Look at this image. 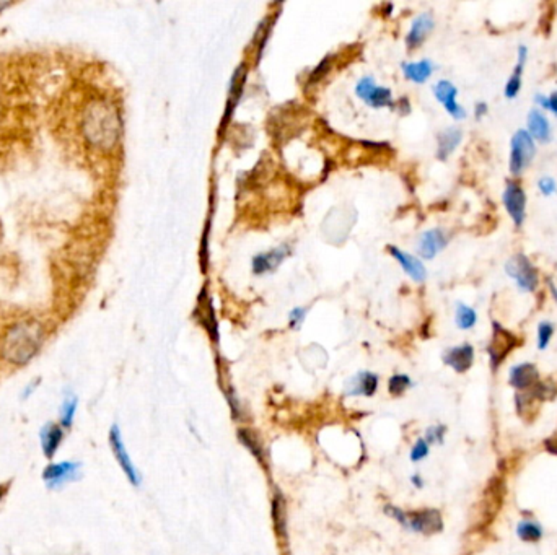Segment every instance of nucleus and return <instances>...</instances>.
I'll return each mask as SVG.
<instances>
[{
  "label": "nucleus",
  "instance_id": "nucleus-1",
  "mask_svg": "<svg viewBox=\"0 0 557 555\" xmlns=\"http://www.w3.org/2000/svg\"><path fill=\"white\" fill-rule=\"evenodd\" d=\"M49 329L36 316L13 319L0 333V363L8 370L28 366L44 349Z\"/></svg>",
  "mask_w": 557,
  "mask_h": 555
},
{
  "label": "nucleus",
  "instance_id": "nucleus-2",
  "mask_svg": "<svg viewBox=\"0 0 557 555\" xmlns=\"http://www.w3.org/2000/svg\"><path fill=\"white\" fill-rule=\"evenodd\" d=\"M80 132L92 147L113 148L121 134V119L116 108L101 98L88 101L80 116Z\"/></svg>",
  "mask_w": 557,
  "mask_h": 555
},
{
  "label": "nucleus",
  "instance_id": "nucleus-3",
  "mask_svg": "<svg viewBox=\"0 0 557 555\" xmlns=\"http://www.w3.org/2000/svg\"><path fill=\"white\" fill-rule=\"evenodd\" d=\"M83 476V463L77 459L51 461L41 471V480L48 490H62L79 482Z\"/></svg>",
  "mask_w": 557,
  "mask_h": 555
},
{
  "label": "nucleus",
  "instance_id": "nucleus-4",
  "mask_svg": "<svg viewBox=\"0 0 557 555\" xmlns=\"http://www.w3.org/2000/svg\"><path fill=\"white\" fill-rule=\"evenodd\" d=\"M108 443H109V448H111L114 459H116L118 466L121 468L123 474L126 476L129 484L135 487V489H139V487L142 485V476H140L139 469L135 468V464L132 463V458L126 448V443H124V438H123V432H121V428H119L118 423H113L111 427H109Z\"/></svg>",
  "mask_w": 557,
  "mask_h": 555
},
{
  "label": "nucleus",
  "instance_id": "nucleus-5",
  "mask_svg": "<svg viewBox=\"0 0 557 555\" xmlns=\"http://www.w3.org/2000/svg\"><path fill=\"white\" fill-rule=\"evenodd\" d=\"M401 526L413 532L432 536V534L444 531V518H442V513L435 510V508L406 511V518Z\"/></svg>",
  "mask_w": 557,
  "mask_h": 555
},
{
  "label": "nucleus",
  "instance_id": "nucleus-6",
  "mask_svg": "<svg viewBox=\"0 0 557 555\" xmlns=\"http://www.w3.org/2000/svg\"><path fill=\"white\" fill-rule=\"evenodd\" d=\"M505 272L517 282L518 288L523 292H533L538 287L539 277L536 267L531 264L530 259L525 254H515L505 264Z\"/></svg>",
  "mask_w": 557,
  "mask_h": 555
},
{
  "label": "nucleus",
  "instance_id": "nucleus-7",
  "mask_svg": "<svg viewBox=\"0 0 557 555\" xmlns=\"http://www.w3.org/2000/svg\"><path fill=\"white\" fill-rule=\"evenodd\" d=\"M518 345V337L513 336L510 331L502 328L499 323H492V340L487 347L489 359H491V368L494 371L502 365L507 355Z\"/></svg>",
  "mask_w": 557,
  "mask_h": 555
},
{
  "label": "nucleus",
  "instance_id": "nucleus-8",
  "mask_svg": "<svg viewBox=\"0 0 557 555\" xmlns=\"http://www.w3.org/2000/svg\"><path fill=\"white\" fill-rule=\"evenodd\" d=\"M534 153V140L528 131L515 132L512 137V152H510V171L513 174L523 173V170L533 162Z\"/></svg>",
  "mask_w": 557,
  "mask_h": 555
},
{
  "label": "nucleus",
  "instance_id": "nucleus-9",
  "mask_svg": "<svg viewBox=\"0 0 557 555\" xmlns=\"http://www.w3.org/2000/svg\"><path fill=\"white\" fill-rule=\"evenodd\" d=\"M65 437L67 432L61 427L57 420H48V422L41 425L38 432L39 448H41V454H43V458L48 461V463L56 461L62 445L65 442Z\"/></svg>",
  "mask_w": 557,
  "mask_h": 555
},
{
  "label": "nucleus",
  "instance_id": "nucleus-10",
  "mask_svg": "<svg viewBox=\"0 0 557 555\" xmlns=\"http://www.w3.org/2000/svg\"><path fill=\"white\" fill-rule=\"evenodd\" d=\"M357 96L372 108L393 106V93L387 87H378L372 77H363L356 85Z\"/></svg>",
  "mask_w": 557,
  "mask_h": 555
},
{
  "label": "nucleus",
  "instance_id": "nucleus-11",
  "mask_svg": "<svg viewBox=\"0 0 557 555\" xmlns=\"http://www.w3.org/2000/svg\"><path fill=\"white\" fill-rule=\"evenodd\" d=\"M246 77H248V65L242 62L235 72H233L230 87H228V98H227V106L225 113H223L222 124H220V132L225 131V126L232 121L233 113H235L237 106L239 105V100H242L244 85H246Z\"/></svg>",
  "mask_w": 557,
  "mask_h": 555
},
{
  "label": "nucleus",
  "instance_id": "nucleus-12",
  "mask_svg": "<svg viewBox=\"0 0 557 555\" xmlns=\"http://www.w3.org/2000/svg\"><path fill=\"white\" fill-rule=\"evenodd\" d=\"M503 205L508 215L512 217L515 225L520 227L525 220V209H527V196L520 184L515 181H507L503 191Z\"/></svg>",
  "mask_w": 557,
  "mask_h": 555
},
{
  "label": "nucleus",
  "instance_id": "nucleus-13",
  "mask_svg": "<svg viewBox=\"0 0 557 555\" xmlns=\"http://www.w3.org/2000/svg\"><path fill=\"white\" fill-rule=\"evenodd\" d=\"M270 513H273V523L275 529V536L282 546H287L289 542V516H287V502L282 490L275 487L273 492V500H270Z\"/></svg>",
  "mask_w": 557,
  "mask_h": 555
},
{
  "label": "nucleus",
  "instance_id": "nucleus-14",
  "mask_svg": "<svg viewBox=\"0 0 557 555\" xmlns=\"http://www.w3.org/2000/svg\"><path fill=\"white\" fill-rule=\"evenodd\" d=\"M449 245V235L442 228H432L424 231L418 240V253L423 259H434Z\"/></svg>",
  "mask_w": 557,
  "mask_h": 555
},
{
  "label": "nucleus",
  "instance_id": "nucleus-15",
  "mask_svg": "<svg viewBox=\"0 0 557 555\" xmlns=\"http://www.w3.org/2000/svg\"><path fill=\"white\" fill-rule=\"evenodd\" d=\"M292 253V248L287 245L277 246L274 250L265 251L258 254V256L253 257V274L256 276H264V274L274 272L280 264L284 262V259Z\"/></svg>",
  "mask_w": 557,
  "mask_h": 555
},
{
  "label": "nucleus",
  "instance_id": "nucleus-16",
  "mask_svg": "<svg viewBox=\"0 0 557 555\" xmlns=\"http://www.w3.org/2000/svg\"><path fill=\"white\" fill-rule=\"evenodd\" d=\"M380 385L378 375H375L372 371H358L357 375H353L351 380L347 381L344 394L349 397H372L375 396Z\"/></svg>",
  "mask_w": 557,
  "mask_h": 555
},
{
  "label": "nucleus",
  "instance_id": "nucleus-17",
  "mask_svg": "<svg viewBox=\"0 0 557 555\" xmlns=\"http://www.w3.org/2000/svg\"><path fill=\"white\" fill-rule=\"evenodd\" d=\"M434 95L437 100L444 105L446 113L451 114L453 117L455 119L466 117L465 108H463L461 105H458V101H456L458 90H456V87L451 84V82H449V80L437 82V85L434 87Z\"/></svg>",
  "mask_w": 557,
  "mask_h": 555
},
{
  "label": "nucleus",
  "instance_id": "nucleus-18",
  "mask_svg": "<svg viewBox=\"0 0 557 555\" xmlns=\"http://www.w3.org/2000/svg\"><path fill=\"white\" fill-rule=\"evenodd\" d=\"M508 383L518 391H530L539 383V371L533 363H520L510 368Z\"/></svg>",
  "mask_w": 557,
  "mask_h": 555
},
{
  "label": "nucleus",
  "instance_id": "nucleus-19",
  "mask_svg": "<svg viewBox=\"0 0 557 555\" xmlns=\"http://www.w3.org/2000/svg\"><path fill=\"white\" fill-rule=\"evenodd\" d=\"M388 251L392 256L396 259L398 264L403 267V271L408 274V276L414 280V282H424L427 279V269L423 264V261H419L418 257L413 256V254L404 253L403 250H399L396 246H388Z\"/></svg>",
  "mask_w": 557,
  "mask_h": 555
},
{
  "label": "nucleus",
  "instance_id": "nucleus-20",
  "mask_svg": "<svg viewBox=\"0 0 557 555\" xmlns=\"http://www.w3.org/2000/svg\"><path fill=\"white\" fill-rule=\"evenodd\" d=\"M475 362V349L471 344H461L451 347L444 354V363L453 368L456 373H465L472 366Z\"/></svg>",
  "mask_w": 557,
  "mask_h": 555
},
{
  "label": "nucleus",
  "instance_id": "nucleus-21",
  "mask_svg": "<svg viewBox=\"0 0 557 555\" xmlns=\"http://www.w3.org/2000/svg\"><path fill=\"white\" fill-rule=\"evenodd\" d=\"M503 495H505L503 480L501 477H492L487 485V490L484 492V502H482V510L486 513L487 521L496 518L497 511L501 510Z\"/></svg>",
  "mask_w": 557,
  "mask_h": 555
},
{
  "label": "nucleus",
  "instance_id": "nucleus-22",
  "mask_svg": "<svg viewBox=\"0 0 557 555\" xmlns=\"http://www.w3.org/2000/svg\"><path fill=\"white\" fill-rule=\"evenodd\" d=\"M434 17L430 13H420L418 18L414 20L413 25H411V30L408 36H406V44H408L409 49L419 48L420 44L424 43L427 36L432 33L434 30Z\"/></svg>",
  "mask_w": 557,
  "mask_h": 555
},
{
  "label": "nucleus",
  "instance_id": "nucleus-23",
  "mask_svg": "<svg viewBox=\"0 0 557 555\" xmlns=\"http://www.w3.org/2000/svg\"><path fill=\"white\" fill-rule=\"evenodd\" d=\"M237 437H238V442L242 443L244 448H246L249 453H251L254 458L259 464L263 466V468H268V459H265V449L261 443V440L256 435V432H253L251 428H246V427H239L238 432H237Z\"/></svg>",
  "mask_w": 557,
  "mask_h": 555
},
{
  "label": "nucleus",
  "instance_id": "nucleus-24",
  "mask_svg": "<svg viewBox=\"0 0 557 555\" xmlns=\"http://www.w3.org/2000/svg\"><path fill=\"white\" fill-rule=\"evenodd\" d=\"M77 411H79V397L74 393L67 391L62 397V402L59 406V414H57V422L65 432H69L74 427Z\"/></svg>",
  "mask_w": 557,
  "mask_h": 555
},
{
  "label": "nucleus",
  "instance_id": "nucleus-25",
  "mask_svg": "<svg viewBox=\"0 0 557 555\" xmlns=\"http://www.w3.org/2000/svg\"><path fill=\"white\" fill-rule=\"evenodd\" d=\"M434 64L429 59L419 60V62H403L401 64V70H403L404 77L414 84H424L434 74Z\"/></svg>",
  "mask_w": 557,
  "mask_h": 555
},
{
  "label": "nucleus",
  "instance_id": "nucleus-26",
  "mask_svg": "<svg viewBox=\"0 0 557 555\" xmlns=\"http://www.w3.org/2000/svg\"><path fill=\"white\" fill-rule=\"evenodd\" d=\"M528 134L539 142H549L551 140L549 121L539 110H531L528 113Z\"/></svg>",
  "mask_w": 557,
  "mask_h": 555
},
{
  "label": "nucleus",
  "instance_id": "nucleus-27",
  "mask_svg": "<svg viewBox=\"0 0 557 555\" xmlns=\"http://www.w3.org/2000/svg\"><path fill=\"white\" fill-rule=\"evenodd\" d=\"M463 132L458 127H449L439 136V148H437V157L440 160H446L450 155L458 148L461 143Z\"/></svg>",
  "mask_w": 557,
  "mask_h": 555
},
{
  "label": "nucleus",
  "instance_id": "nucleus-28",
  "mask_svg": "<svg viewBox=\"0 0 557 555\" xmlns=\"http://www.w3.org/2000/svg\"><path fill=\"white\" fill-rule=\"evenodd\" d=\"M527 59H528V48L527 46H520L517 67H515L512 77H510L507 85H505L503 93L507 98H515L520 93V88H522V75H523L525 62H527Z\"/></svg>",
  "mask_w": 557,
  "mask_h": 555
},
{
  "label": "nucleus",
  "instance_id": "nucleus-29",
  "mask_svg": "<svg viewBox=\"0 0 557 555\" xmlns=\"http://www.w3.org/2000/svg\"><path fill=\"white\" fill-rule=\"evenodd\" d=\"M515 402H517L518 416L525 420H530L533 417L534 412H538L539 401L534 397V394L531 393V389L530 391H520L517 396H515Z\"/></svg>",
  "mask_w": 557,
  "mask_h": 555
},
{
  "label": "nucleus",
  "instance_id": "nucleus-30",
  "mask_svg": "<svg viewBox=\"0 0 557 555\" xmlns=\"http://www.w3.org/2000/svg\"><path fill=\"white\" fill-rule=\"evenodd\" d=\"M455 321H456L458 328L466 331V329L475 328V324L477 323V314H476V311L471 308V306H468L465 303H458Z\"/></svg>",
  "mask_w": 557,
  "mask_h": 555
},
{
  "label": "nucleus",
  "instance_id": "nucleus-31",
  "mask_svg": "<svg viewBox=\"0 0 557 555\" xmlns=\"http://www.w3.org/2000/svg\"><path fill=\"white\" fill-rule=\"evenodd\" d=\"M543 528L534 521H522L517 526V536L523 542H538L543 537Z\"/></svg>",
  "mask_w": 557,
  "mask_h": 555
},
{
  "label": "nucleus",
  "instance_id": "nucleus-32",
  "mask_svg": "<svg viewBox=\"0 0 557 555\" xmlns=\"http://www.w3.org/2000/svg\"><path fill=\"white\" fill-rule=\"evenodd\" d=\"M411 386H413V380L408 375H403V373H396L388 380V393L394 397L403 396Z\"/></svg>",
  "mask_w": 557,
  "mask_h": 555
},
{
  "label": "nucleus",
  "instance_id": "nucleus-33",
  "mask_svg": "<svg viewBox=\"0 0 557 555\" xmlns=\"http://www.w3.org/2000/svg\"><path fill=\"white\" fill-rule=\"evenodd\" d=\"M201 321L202 326L207 329V333L211 334L213 342H218V328L215 323V314H213L212 303L207 302L206 306H201Z\"/></svg>",
  "mask_w": 557,
  "mask_h": 555
},
{
  "label": "nucleus",
  "instance_id": "nucleus-34",
  "mask_svg": "<svg viewBox=\"0 0 557 555\" xmlns=\"http://www.w3.org/2000/svg\"><path fill=\"white\" fill-rule=\"evenodd\" d=\"M275 17H277V15H274L273 18H269V17H268V18H264V22H263L261 25H259V30H258L256 36H254V43H256L258 59H259V57H261L264 46H265V43H268L269 33H270V30H273V27H274V20H275Z\"/></svg>",
  "mask_w": 557,
  "mask_h": 555
},
{
  "label": "nucleus",
  "instance_id": "nucleus-35",
  "mask_svg": "<svg viewBox=\"0 0 557 555\" xmlns=\"http://www.w3.org/2000/svg\"><path fill=\"white\" fill-rule=\"evenodd\" d=\"M554 334V324L549 323V321H543L538 326V349L544 350L546 347L549 345L551 339H553Z\"/></svg>",
  "mask_w": 557,
  "mask_h": 555
},
{
  "label": "nucleus",
  "instance_id": "nucleus-36",
  "mask_svg": "<svg viewBox=\"0 0 557 555\" xmlns=\"http://www.w3.org/2000/svg\"><path fill=\"white\" fill-rule=\"evenodd\" d=\"M445 433H446V427L445 425H432L425 430V442L429 445H442L445 440Z\"/></svg>",
  "mask_w": 557,
  "mask_h": 555
},
{
  "label": "nucleus",
  "instance_id": "nucleus-37",
  "mask_svg": "<svg viewBox=\"0 0 557 555\" xmlns=\"http://www.w3.org/2000/svg\"><path fill=\"white\" fill-rule=\"evenodd\" d=\"M429 451H430V445L425 442L424 438H419L418 442L414 443L413 449H411V461L413 463H419V461L425 459L427 456H429Z\"/></svg>",
  "mask_w": 557,
  "mask_h": 555
},
{
  "label": "nucleus",
  "instance_id": "nucleus-38",
  "mask_svg": "<svg viewBox=\"0 0 557 555\" xmlns=\"http://www.w3.org/2000/svg\"><path fill=\"white\" fill-rule=\"evenodd\" d=\"M331 64H332V57L331 56H327V57H325V59H323L318 65L315 67L313 69V72H311L310 74V77H308V82L310 84H316V82H320L323 77H325L327 72H330V69H331Z\"/></svg>",
  "mask_w": 557,
  "mask_h": 555
},
{
  "label": "nucleus",
  "instance_id": "nucleus-39",
  "mask_svg": "<svg viewBox=\"0 0 557 555\" xmlns=\"http://www.w3.org/2000/svg\"><path fill=\"white\" fill-rule=\"evenodd\" d=\"M305 318H306V308H301V306H299V308H294L292 311H290V314H289L290 328L299 329L300 326H301V323L305 321Z\"/></svg>",
  "mask_w": 557,
  "mask_h": 555
},
{
  "label": "nucleus",
  "instance_id": "nucleus-40",
  "mask_svg": "<svg viewBox=\"0 0 557 555\" xmlns=\"http://www.w3.org/2000/svg\"><path fill=\"white\" fill-rule=\"evenodd\" d=\"M538 188L541 191V194L551 196V194H554L556 191H557V184H556V181L553 178H549V176H544V178L539 179Z\"/></svg>",
  "mask_w": 557,
  "mask_h": 555
},
{
  "label": "nucleus",
  "instance_id": "nucleus-41",
  "mask_svg": "<svg viewBox=\"0 0 557 555\" xmlns=\"http://www.w3.org/2000/svg\"><path fill=\"white\" fill-rule=\"evenodd\" d=\"M39 385H41V378H35V380L27 383L25 388L22 389V393H20V399H22V401H28V399L33 396L36 391H38Z\"/></svg>",
  "mask_w": 557,
  "mask_h": 555
},
{
  "label": "nucleus",
  "instance_id": "nucleus-42",
  "mask_svg": "<svg viewBox=\"0 0 557 555\" xmlns=\"http://www.w3.org/2000/svg\"><path fill=\"white\" fill-rule=\"evenodd\" d=\"M10 489H12V480H4V482H0V505H2L4 500L8 497Z\"/></svg>",
  "mask_w": 557,
  "mask_h": 555
},
{
  "label": "nucleus",
  "instance_id": "nucleus-43",
  "mask_svg": "<svg viewBox=\"0 0 557 555\" xmlns=\"http://www.w3.org/2000/svg\"><path fill=\"white\" fill-rule=\"evenodd\" d=\"M544 446H546V449L549 451V453L557 454V430L554 432V435H551V437L546 440Z\"/></svg>",
  "mask_w": 557,
  "mask_h": 555
},
{
  "label": "nucleus",
  "instance_id": "nucleus-44",
  "mask_svg": "<svg viewBox=\"0 0 557 555\" xmlns=\"http://www.w3.org/2000/svg\"><path fill=\"white\" fill-rule=\"evenodd\" d=\"M534 101L538 103V105H539L541 108H544V110H548V108H549V100H548V96L541 95V93H538V95L534 96Z\"/></svg>",
  "mask_w": 557,
  "mask_h": 555
},
{
  "label": "nucleus",
  "instance_id": "nucleus-45",
  "mask_svg": "<svg viewBox=\"0 0 557 555\" xmlns=\"http://www.w3.org/2000/svg\"><path fill=\"white\" fill-rule=\"evenodd\" d=\"M486 113H487V105H486V103H477L476 108H475V116L477 119H481Z\"/></svg>",
  "mask_w": 557,
  "mask_h": 555
},
{
  "label": "nucleus",
  "instance_id": "nucleus-46",
  "mask_svg": "<svg viewBox=\"0 0 557 555\" xmlns=\"http://www.w3.org/2000/svg\"><path fill=\"white\" fill-rule=\"evenodd\" d=\"M411 484H413L415 489H423L424 487V479H423V476L420 474H414L413 477H411Z\"/></svg>",
  "mask_w": 557,
  "mask_h": 555
},
{
  "label": "nucleus",
  "instance_id": "nucleus-47",
  "mask_svg": "<svg viewBox=\"0 0 557 555\" xmlns=\"http://www.w3.org/2000/svg\"><path fill=\"white\" fill-rule=\"evenodd\" d=\"M548 100H549V108H548V110H551L554 114H557V91H554L553 95L548 96Z\"/></svg>",
  "mask_w": 557,
  "mask_h": 555
},
{
  "label": "nucleus",
  "instance_id": "nucleus-48",
  "mask_svg": "<svg viewBox=\"0 0 557 555\" xmlns=\"http://www.w3.org/2000/svg\"><path fill=\"white\" fill-rule=\"evenodd\" d=\"M549 290H551V293H553V297H554L556 303H557V288H556V285L551 282V280H549Z\"/></svg>",
  "mask_w": 557,
  "mask_h": 555
},
{
  "label": "nucleus",
  "instance_id": "nucleus-49",
  "mask_svg": "<svg viewBox=\"0 0 557 555\" xmlns=\"http://www.w3.org/2000/svg\"><path fill=\"white\" fill-rule=\"evenodd\" d=\"M13 7V4H8V2H0V13H4L5 10Z\"/></svg>",
  "mask_w": 557,
  "mask_h": 555
}]
</instances>
